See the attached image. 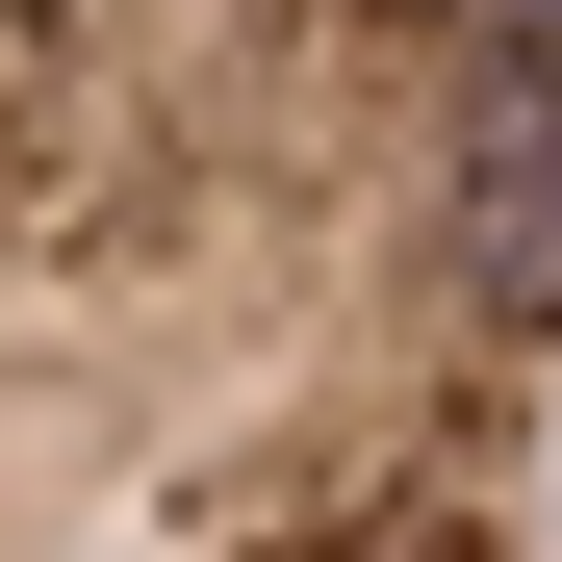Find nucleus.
Wrapping results in <instances>:
<instances>
[{
	"mask_svg": "<svg viewBox=\"0 0 562 562\" xmlns=\"http://www.w3.org/2000/svg\"><path fill=\"white\" fill-rule=\"evenodd\" d=\"M0 562H562V0H0Z\"/></svg>",
	"mask_w": 562,
	"mask_h": 562,
	"instance_id": "nucleus-1",
	"label": "nucleus"
}]
</instances>
